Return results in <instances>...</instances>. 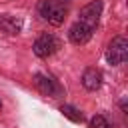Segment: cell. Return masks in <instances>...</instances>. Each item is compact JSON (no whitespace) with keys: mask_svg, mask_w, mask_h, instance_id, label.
Returning a JSON list of instances; mask_svg holds the SVG:
<instances>
[{"mask_svg":"<svg viewBox=\"0 0 128 128\" xmlns=\"http://www.w3.org/2000/svg\"><path fill=\"white\" fill-rule=\"evenodd\" d=\"M0 108H2V100H0Z\"/></svg>","mask_w":128,"mask_h":128,"instance_id":"12","label":"cell"},{"mask_svg":"<svg viewBox=\"0 0 128 128\" xmlns=\"http://www.w3.org/2000/svg\"><path fill=\"white\" fill-rule=\"evenodd\" d=\"M58 2H68V0H58Z\"/></svg>","mask_w":128,"mask_h":128,"instance_id":"11","label":"cell"},{"mask_svg":"<svg viewBox=\"0 0 128 128\" xmlns=\"http://www.w3.org/2000/svg\"><path fill=\"white\" fill-rule=\"evenodd\" d=\"M34 82H36V88L44 94V96H60L62 94V86L58 84V80H54L52 76H46V74H36L34 76Z\"/></svg>","mask_w":128,"mask_h":128,"instance_id":"5","label":"cell"},{"mask_svg":"<svg viewBox=\"0 0 128 128\" xmlns=\"http://www.w3.org/2000/svg\"><path fill=\"white\" fill-rule=\"evenodd\" d=\"M100 14H102V2H100V0H94V2L86 4V6L80 10V22L94 30V28L98 26Z\"/></svg>","mask_w":128,"mask_h":128,"instance_id":"4","label":"cell"},{"mask_svg":"<svg viewBox=\"0 0 128 128\" xmlns=\"http://www.w3.org/2000/svg\"><path fill=\"white\" fill-rule=\"evenodd\" d=\"M20 26H22L20 20H14V18H10V16L0 18V28H2L4 32H8V34H18Z\"/></svg>","mask_w":128,"mask_h":128,"instance_id":"8","label":"cell"},{"mask_svg":"<svg viewBox=\"0 0 128 128\" xmlns=\"http://www.w3.org/2000/svg\"><path fill=\"white\" fill-rule=\"evenodd\" d=\"M58 48H60V40H58L54 34H48V32L40 34V36L36 38L34 46H32V50H34V54H36L38 58H48V56H52Z\"/></svg>","mask_w":128,"mask_h":128,"instance_id":"3","label":"cell"},{"mask_svg":"<svg viewBox=\"0 0 128 128\" xmlns=\"http://www.w3.org/2000/svg\"><path fill=\"white\" fill-rule=\"evenodd\" d=\"M126 58H128V40L124 36H114L106 48V60L112 66H118V64H124Z\"/></svg>","mask_w":128,"mask_h":128,"instance_id":"2","label":"cell"},{"mask_svg":"<svg viewBox=\"0 0 128 128\" xmlns=\"http://www.w3.org/2000/svg\"><path fill=\"white\" fill-rule=\"evenodd\" d=\"M100 84H102V72L98 68H86L84 74H82V86L86 90L94 92V90L100 88Z\"/></svg>","mask_w":128,"mask_h":128,"instance_id":"7","label":"cell"},{"mask_svg":"<svg viewBox=\"0 0 128 128\" xmlns=\"http://www.w3.org/2000/svg\"><path fill=\"white\" fill-rule=\"evenodd\" d=\"M90 128H110L108 120L102 116V114H96L92 120H90Z\"/></svg>","mask_w":128,"mask_h":128,"instance_id":"10","label":"cell"},{"mask_svg":"<svg viewBox=\"0 0 128 128\" xmlns=\"http://www.w3.org/2000/svg\"><path fill=\"white\" fill-rule=\"evenodd\" d=\"M38 14L46 22H50L54 26H60L66 18V8L58 0H40L38 2Z\"/></svg>","mask_w":128,"mask_h":128,"instance_id":"1","label":"cell"},{"mask_svg":"<svg viewBox=\"0 0 128 128\" xmlns=\"http://www.w3.org/2000/svg\"><path fill=\"white\" fill-rule=\"evenodd\" d=\"M60 112L66 116V118H70L72 122H82L84 120V116H82V112H78L74 106H70V104H64V106H60Z\"/></svg>","mask_w":128,"mask_h":128,"instance_id":"9","label":"cell"},{"mask_svg":"<svg viewBox=\"0 0 128 128\" xmlns=\"http://www.w3.org/2000/svg\"><path fill=\"white\" fill-rule=\"evenodd\" d=\"M92 28H88L86 24H82L80 20L78 22H74L72 26H70V30H68V38H70V42L72 44H76V46H80V44H86L90 38H92Z\"/></svg>","mask_w":128,"mask_h":128,"instance_id":"6","label":"cell"}]
</instances>
